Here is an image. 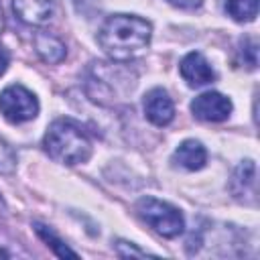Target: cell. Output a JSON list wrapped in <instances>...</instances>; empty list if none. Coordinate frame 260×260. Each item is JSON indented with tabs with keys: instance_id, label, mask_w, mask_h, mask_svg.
<instances>
[{
	"instance_id": "cell-1",
	"label": "cell",
	"mask_w": 260,
	"mask_h": 260,
	"mask_svg": "<svg viewBox=\"0 0 260 260\" xmlns=\"http://www.w3.org/2000/svg\"><path fill=\"white\" fill-rule=\"evenodd\" d=\"M150 37L152 24L134 14H112L98 30L102 51L114 61H132L144 55Z\"/></svg>"
},
{
	"instance_id": "cell-2",
	"label": "cell",
	"mask_w": 260,
	"mask_h": 260,
	"mask_svg": "<svg viewBox=\"0 0 260 260\" xmlns=\"http://www.w3.org/2000/svg\"><path fill=\"white\" fill-rule=\"evenodd\" d=\"M43 148L55 162L67 167L89 160L93 150L89 136L71 118H59L47 128L43 138Z\"/></svg>"
},
{
	"instance_id": "cell-3",
	"label": "cell",
	"mask_w": 260,
	"mask_h": 260,
	"mask_svg": "<svg viewBox=\"0 0 260 260\" xmlns=\"http://www.w3.org/2000/svg\"><path fill=\"white\" fill-rule=\"evenodd\" d=\"M134 209L138 217L162 238H177L185 230L183 213L167 201H160L156 197H140Z\"/></svg>"
},
{
	"instance_id": "cell-4",
	"label": "cell",
	"mask_w": 260,
	"mask_h": 260,
	"mask_svg": "<svg viewBox=\"0 0 260 260\" xmlns=\"http://www.w3.org/2000/svg\"><path fill=\"white\" fill-rule=\"evenodd\" d=\"M0 114L12 124L28 122L39 114V100L24 85L12 83L0 91Z\"/></svg>"
},
{
	"instance_id": "cell-5",
	"label": "cell",
	"mask_w": 260,
	"mask_h": 260,
	"mask_svg": "<svg viewBox=\"0 0 260 260\" xmlns=\"http://www.w3.org/2000/svg\"><path fill=\"white\" fill-rule=\"evenodd\" d=\"M232 100L219 91H205L191 102V112L201 122H223L230 118Z\"/></svg>"
},
{
	"instance_id": "cell-6",
	"label": "cell",
	"mask_w": 260,
	"mask_h": 260,
	"mask_svg": "<svg viewBox=\"0 0 260 260\" xmlns=\"http://www.w3.org/2000/svg\"><path fill=\"white\" fill-rule=\"evenodd\" d=\"M142 106L146 120L152 122L154 126H169L175 118V104L169 91L162 87H152L150 91H146Z\"/></svg>"
},
{
	"instance_id": "cell-7",
	"label": "cell",
	"mask_w": 260,
	"mask_h": 260,
	"mask_svg": "<svg viewBox=\"0 0 260 260\" xmlns=\"http://www.w3.org/2000/svg\"><path fill=\"white\" fill-rule=\"evenodd\" d=\"M179 71H181V77L187 81L189 87H201V85H207L215 79L213 67L209 65V61L199 51L187 53L179 63Z\"/></svg>"
},
{
	"instance_id": "cell-8",
	"label": "cell",
	"mask_w": 260,
	"mask_h": 260,
	"mask_svg": "<svg viewBox=\"0 0 260 260\" xmlns=\"http://www.w3.org/2000/svg\"><path fill=\"white\" fill-rule=\"evenodd\" d=\"M230 191L238 201L256 203V165L254 160H242L232 175Z\"/></svg>"
},
{
	"instance_id": "cell-9",
	"label": "cell",
	"mask_w": 260,
	"mask_h": 260,
	"mask_svg": "<svg viewBox=\"0 0 260 260\" xmlns=\"http://www.w3.org/2000/svg\"><path fill=\"white\" fill-rule=\"evenodd\" d=\"M12 10L22 22L30 26H43L53 18L55 6L53 0H12Z\"/></svg>"
},
{
	"instance_id": "cell-10",
	"label": "cell",
	"mask_w": 260,
	"mask_h": 260,
	"mask_svg": "<svg viewBox=\"0 0 260 260\" xmlns=\"http://www.w3.org/2000/svg\"><path fill=\"white\" fill-rule=\"evenodd\" d=\"M173 162L185 171H199L207 162V150L199 140H183L173 152Z\"/></svg>"
},
{
	"instance_id": "cell-11",
	"label": "cell",
	"mask_w": 260,
	"mask_h": 260,
	"mask_svg": "<svg viewBox=\"0 0 260 260\" xmlns=\"http://www.w3.org/2000/svg\"><path fill=\"white\" fill-rule=\"evenodd\" d=\"M35 51H37V55H39L45 63H49V65L61 63V61L65 59V55H67L65 43H63L61 39H57L55 35L45 32V30L37 32V37H35Z\"/></svg>"
},
{
	"instance_id": "cell-12",
	"label": "cell",
	"mask_w": 260,
	"mask_h": 260,
	"mask_svg": "<svg viewBox=\"0 0 260 260\" xmlns=\"http://www.w3.org/2000/svg\"><path fill=\"white\" fill-rule=\"evenodd\" d=\"M32 228H35L37 236H39L57 256H61V258H77V252H73L59 236H55V232H53L51 228H47V225H43V223H39V221H35Z\"/></svg>"
},
{
	"instance_id": "cell-13",
	"label": "cell",
	"mask_w": 260,
	"mask_h": 260,
	"mask_svg": "<svg viewBox=\"0 0 260 260\" xmlns=\"http://www.w3.org/2000/svg\"><path fill=\"white\" fill-rule=\"evenodd\" d=\"M225 12L238 22H252L258 16V0H225Z\"/></svg>"
},
{
	"instance_id": "cell-14",
	"label": "cell",
	"mask_w": 260,
	"mask_h": 260,
	"mask_svg": "<svg viewBox=\"0 0 260 260\" xmlns=\"http://www.w3.org/2000/svg\"><path fill=\"white\" fill-rule=\"evenodd\" d=\"M14 171H16V154L4 140H0V175H12Z\"/></svg>"
},
{
	"instance_id": "cell-15",
	"label": "cell",
	"mask_w": 260,
	"mask_h": 260,
	"mask_svg": "<svg viewBox=\"0 0 260 260\" xmlns=\"http://www.w3.org/2000/svg\"><path fill=\"white\" fill-rule=\"evenodd\" d=\"M114 248H116L118 256H122V258H128V256H148V252H144V250L136 248L132 242H124V240H116Z\"/></svg>"
},
{
	"instance_id": "cell-16",
	"label": "cell",
	"mask_w": 260,
	"mask_h": 260,
	"mask_svg": "<svg viewBox=\"0 0 260 260\" xmlns=\"http://www.w3.org/2000/svg\"><path fill=\"white\" fill-rule=\"evenodd\" d=\"M167 2L177 8H185V10H195L203 4V0H167Z\"/></svg>"
},
{
	"instance_id": "cell-17",
	"label": "cell",
	"mask_w": 260,
	"mask_h": 260,
	"mask_svg": "<svg viewBox=\"0 0 260 260\" xmlns=\"http://www.w3.org/2000/svg\"><path fill=\"white\" fill-rule=\"evenodd\" d=\"M8 65H10V53H8V49L0 43V77L6 73Z\"/></svg>"
},
{
	"instance_id": "cell-18",
	"label": "cell",
	"mask_w": 260,
	"mask_h": 260,
	"mask_svg": "<svg viewBox=\"0 0 260 260\" xmlns=\"http://www.w3.org/2000/svg\"><path fill=\"white\" fill-rule=\"evenodd\" d=\"M4 28V14H2V8H0V30Z\"/></svg>"
}]
</instances>
